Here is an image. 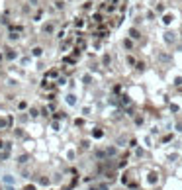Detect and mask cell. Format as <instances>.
Listing matches in <instances>:
<instances>
[{
  "label": "cell",
  "mask_w": 182,
  "mask_h": 190,
  "mask_svg": "<svg viewBox=\"0 0 182 190\" xmlns=\"http://www.w3.org/2000/svg\"><path fill=\"white\" fill-rule=\"evenodd\" d=\"M16 182H18V179H16L12 172H4L2 175V184L4 186H16Z\"/></svg>",
  "instance_id": "6da1fadb"
},
{
  "label": "cell",
  "mask_w": 182,
  "mask_h": 190,
  "mask_svg": "<svg viewBox=\"0 0 182 190\" xmlns=\"http://www.w3.org/2000/svg\"><path fill=\"white\" fill-rule=\"evenodd\" d=\"M65 102H67L69 106H76V94H74V92H69L67 96H65Z\"/></svg>",
  "instance_id": "7a4b0ae2"
},
{
  "label": "cell",
  "mask_w": 182,
  "mask_h": 190,
  "mask_svg": "<svg viewBox=\"0 0 182 190\" xmlns=\"http://www.w3.org/2000/svg\"><path fill=\"white\" fill-rule=\"evenodd\" d=\"M157 180H159V175H157L155 171H151V172L147 175V182H149V184H157Z\"/></svg>",
  "instance_id": "3957f363"
},
{
  "label": "cell",
  "mask_w": 182,
  "mask_h": 190,
  "mask_svg": "<svg viewBox=\"0 0 182 190\" xmlns=\"http://www.w3.org/2000/svg\"><path fill=\"white\" fill-rule=\"evenodd\" d=\"M65 157H67V161H74V157H76V153H74L73 147H69L67 151H65Z\"/></svg>",
  "instance_id": "277c9868"
},
{
  "label": "cell",
  "mask_w": 182,
  "mask_h": 190,
  "mask_svg": "<svg viewBox=\"0 0 182 190\" xmlns=\"http://www.w3.org/2000/svg\"><path fill=\"white\" fill-rule=\"evenodd\" d=\"M8 157H10V145H6V149L0 153V161H6Z\"/></svg>",
  "instance_id": "5b68a950"
},
{
  "label": "cell",
  "mask_w": 182,
  "mask_h": 190,
  "mask_svg": "<svg viewBox=\"0 0 182 190\" xmlns=\"http://www.w3.org/2000/svg\"><path fill=\"white\" fill-rule=\"evenodd\" d=\"M28 159H30V155H20L16 161H18V165H26V163H28Z\"/></svg>",
  "instance_id": "8992f818"
},
{
  "label": "cell",
  "mask_w": 182,
  "mask_h": 190,
  "mask_svg": "<svg viewBox=\"0 0 182 190\" xmlns=\"http://www.w3.org/2000/svg\"><path fill=\"white\" fill-rule=\"evenodd\" d=\"M31 55H34V57H41V55H43V49H41V47H34V49H31Z\"/></svg>",
  "instance_id": "52a82bcc"
},
{
  "label": "cell",
  "mask_w": 182,
  "mask_h": 190,
  "mask_svg": "<svg viewBox=\"0 0 182 190\" xmlns=\"http://www.w3.org/2000/svg\"><path fill=\"white\" fill-rule=\"evenodd\" d=\"M172 20H174V16H172V14H167V16L163 18V24H164V26H168V24H171Z\"/></svg>",
  "instance_id": "ba28073f"
},
{
  "label": "cell",
  "mask_w": 182,
  "mask_h": 190,
  "mask_svg": "<svg viewBox=\"0 0 182 190\" xmlns=\"http://www.w3.org/2000/svg\"><path fill=\"white\" fill-rule=\"evenodd\" d=\"M164 41H167V43H172V41H174V34L167 31V34H164Z\"/></svg>",
  "instance_id": "9c48e42d"
},
{
  "label": "cell",
  "mask_w": 182,
  "mask_h": 190,
  "mask_svg": "<svg viewBox=\"0 0 182 190\" xmlns=\"http://www.w3.org/2000/svg\"><path fill=\"white\" fill-rule=\"evenodd\" d=\"M125 141H127V137H125V135H119V137H118V141H115V143H118L119 147H123V145H125Z\"/></svg>",
  "instance_id": "30bf717a"
},
{
  "label": "cell",
  "mask_w": 182,
  "mask_h": 190,
  "mask_svg": "<svg viewBox=\"0 0 182 190\" xmlns=\"http://www.w3.org/2000/svg\"><path fill=\"white\" fill-rule=\"evenodd\" d=\"M129 35H131L133 39H139V38H141V35H139V31L135 30V28H131V30H129Z\"/></svg>",
  "instance_id": "8fae6325"
},
{
  "label": "cell",
  "mask_w": 182,
  "mask_h": 190,
  "mask_svg": "<svg viewBox=\"0 0 182 190\" xmlns=\"http://www.w3.org/2000/svg\"><path fill=\"white\" fill-rule=\"evenodd\" d=\"M115 153H118V149H115V147H108V149H106V155H108V157H114Z\"/></svg>",
  "instance_id": "7c38bea8"
},
{
  "label": "cell",
  "mask_w": 182,
  "mask_h": 190,
  "mask_svg": "<svg viewBox=\"0 0 182 190\" xmlns=\"http://www.w3.org/2000/svg\"><path fill=\"white\" fill-rule=\"evenodd\" d=\"M43 31H45V34H53V31H55V28H53V24H47V26L43 28Z\"/></svg>",
  "instance_id": "4fadbf2b"
},
{
  "label": "cell",
  "mask_w": 182,
  "mask_h": 190,
  "mask_svg": "<svg viewBox=\"0 0 182 190\" xmlns=\"http://www.w3.org/2000/svg\"><path fill=\"white\" fill-rule=\"evenodd\" d=\"M82 82H84V84H90V82H92V75H88V73H86V75L82 77Z\"/></svg>",
  "instance_id": "5bb4252c"
},
{
  "label": "cell",
  "mask_w": 182,
  "mask_h": 190,
  "mask_svg": "<svg viewBox=\"0 0 182 190\" xmlns=\"http://www.w3.org/2000/svg\"><path fill=\"white\" fill-rule=\"evenodd\" d=\"M39 116V110L37 108H30V118H37Z\"/></svg>",
  "instance_id": "9a60e30c"
},
{
  "label": "cell",
  "mask_w": 182,
  "mask_h": 190,
  "mask_svg": "<svg viewBox=\"0 0 182 190\" xmlns=\"http://www.w3.org/2000/svg\"><path fill=\"white\" fill-rule=\"evenodd\" d=\"M55 8H57V10H63V8H65V2H63V0H57V2H55Z\"/></svg>",
  "instance_id": "2e32d148"
},
{
  "label": "cell",
  "mask_w": 182,
  "mask_h": 190,
  "mask_svg": "<svg viewBox=\"0 0 182 190\" xmlns=\"http://www.w3.org/2000/svg\"><path fill=\"white\" fill-rule=\"evenodd\" d=\"M123 47H125V49H131V47H133V41H131V39H125V41H123Z\"/></svg>",
  "instance_id": "e0dca14e"
},
{
  "label": "cell",
  "mask_w": 182,
  "mask_h": 190,
  "mask_svg": "<svg viewBox=\"0 0 182 190\" xmlns=\"http://www.w3.org/2000/svg\"><path fill=\"white\" fill-rule=\"evenodd\" d=\"M8 39H10V41H14V39H18V34H14V31H12V34H10V35H8Z\"/></svg>",
  "instance_id": "ac0fdd59"
},
{
  "label": "cell",
  "mask_w": 182,
  "mask_h": 190,
  "mask_svg": "<svg viewBox=\"0 0 182 190\" xmlns=\"http://www.w3.org/2000/svg\"><path fill=\"white\" fill-rule=\"evenodd\" d=\"M82 114L88 116V114H90V106H84V108H82Z\"/></svg>",
  "instance_id": "d6986e66"
},
{
  "label": "cell",
  "mask_w": 182,
  "mask_h": 190,
  "mask_svg": "<svg viewBox=\"0 0 182 190\" xmlns=\"http://www.w3.org/2000/svg\"><path fill=\"white\" fill-rule=\"evenodd\" d=\"M143 141H145V147H151V137H149V135L143 139Z\"/></svg>",
  "instance_id": "ffe728a7"
},
{
  "label": "cell",
  "mask_w": 182,
  "mask_h": 190,
  "mask_svg": "<svg viewBox=\"0 0 182 190\" xmlns=\"http://www.w3.org/2000/svg\"><path fill=\"white\" fill-rule=\"evenodd\" d=\"M6 57H8V59H14L16 53H14V51H8V53H6Z\"/></svg>",
  "instance_id": "44dd1931"
},
{
  "label": "cell",
  "mask_w": 182,
  "mask_h": 190,
  "mask_svg": "<svg viewBox=\"0 0 182 190\" xmlns=\"http://www.w3.org/2000/svg\"><path fill=\"white\" fill-rule=\"evenodd\" d=\"M6 123H8L6 120H4V118H0V127H6Z\"/></svg>",
  "instance_id": "7402d4cb"
},
{
  "label": "cell",
  "mask_w": 182,
  "mask_h": 190,
  "mask_svg": "<svg viewBox=\"0 0 182 190\" xmlns=\"http://www.w3.org/2000/svg\"><path fill=\"white\" fill-rule=\"evenodd\" d=\"M102 61H104V65H110V57L108 55H104V59H102Z\"/></svg>",
  "instance_id": "603a6c76"
},
{
  "label": "cell",
  "mask_w": 182,
  "mask_h": 190,
  "mask_svg": "<svg viewBox=\"0 0 182 190\" xmlns=\"http://www.w3.org/2000/svg\"><path fill=\"white\" fill-rule=\"evenodd\" d=\"M174 84H182V77H176L174 78Z\"/></svg>",
  "instance_id": "cb8c5ba5"
},
{
  "label": "cell",
  "mask_w": 182,
  "mask_h": 190,
  "mask_svg": "<svg viewBox=\"0 0 182 190\" xmlns=\"http://www.w3.org/2000/svg\"><path fill=\"white\" fill-rule=\"evenodd\" d=\"M4 190H16V186H4Z\"/></svg>",
  "instance_id": "d4e9b609"
},
{
  "label": "cell",
  "mask_w": 182,
  "mask_h": 190,
  "mask_svg": "<svg viewBox=\"0 0 182 190\" xmlns=\"http://www.w3.org/2000/svg\"><path fill=\"white\" fill-rule=\"evenodd\" d=\"M88 190H100V188H96V186H90Z\"/></svg>",
  "instance_id": "484cf974"
},
{
  "label": "cell",
  "mask_w": 182,
  "mask_h": 190,
  "mask_svg": "<svg viewBox=\"0 0 182 190\" xmlns=\"http://www.w3.org/2000/svg\"><path fill=\"white\" fill-rule=\"evenodd\" d=\"M0 61H2V55H0Z\"/></svg>",
  "instance_id": "4316f807"
}]
</instances>
